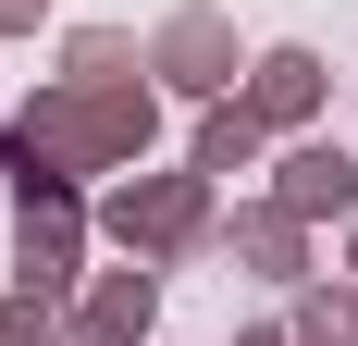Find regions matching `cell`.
Returning <instances> with one entry per match:
<instances>
[{
  "mask_svg": "<svg viewBox=\"0 0 358 346\" xmlns=\"http://www.w3.org/2000/svg\"><path fill=\"white\" fill-rule=\"evenodd\" d=\"M148 137H161V87L148 74H50L25 111H13V198L25 186H74V173H124L148 161Z\"/></svg>",
  "mask_w": 358,
  "mask_h": 346,
  "instance_id": "6da1fadb",
  "label": "cell"
},
{
  "mask_svg": "<svg viewBox=\"0 0 358 346\" xmlns=\"http://www.w3.org/2000/svg\"><path fill=\"white\" fill-rule=\"evenodd\" d=\"M99 235L124 260H210V173H124L99 198Z\"/></svg>",
  "mask_w": 358,
  "mask_h": 346,
  "instance_id": "7a4b0ae2",
  "label": "cell"
},
{
  "mask_svg": "<svg viewBox=\"0 0 358 346\" xmlns=\"http://www.w3.org/2000/svg\"><path fill=\"white\" fill-rule=\"evenodd\" d=\"M74 260H87V210H74V186H25V210H13V284L62 310V297H74Z\"/></svg>",
  "mask_w": 358,
  "mask_h": 346,
  "instance_id": "3957f363",
  "label": "cell"
},
{
  "mask_svg": "<svg viewBox=\"0 0 358 346\" xmlns=\"http://www.w3.org/2000/svg\"><path fill=\"white\" fill-rule=\"evenodd\" d=\"M148 74H161L173 99H198V111H210V99H235V25H222L210 0H185L173 25L148 37Z\"/></svg>",
  "mask_w": 358,
  "mask_h": 346,
  "instance_id": "277c9868",
  "label": "cell"
},
{
  "mask_svg": "<svg viewBox=\"0 0 358 346\" xmlns=\"http://www.w3.org/2000/svg\"><path fill=\"white\" fill-rule=\"evenodd\" d=\"M272 210H296V223H358V148L296 137L285 161H272Z\"/></svg>",
  "mask_w": 358,
  "mask_h": 346,
  "instance_id": "5b68a950",
  "label": "cell"
},
{
  "mask_svg": "<svg viewBox=\"0 0 358 346\" xmlns=\"http://www.w3.org/2000/svg\"><path fill=\"white\" fill-rule=\"evenodd\" d=\"M322 87H334V74H322V50H259L235 99H248L259 124H285V137H309V111H322Z\"/></svg>",
  "mask_w": 358,
  "mask_h": 346,
  "instance_id": "8992f818",
  "label": "cell"
},
{
  "mask_svg": "<svg viewBox=\"0 0 358 346\" xmlns=\"http://www.w3.org/2000/svg\"><path fill=\"white\" fill-rule=\"evenodd\" d=\"M210 247L222 260H248V272H309V223H296V210H235V223H210Z\"/></svg>",
  "mask_w": 358,
  "mask_h": 346,
  "instance_id": "52a82bcc",
  "label": "cell"
},
{
  "mask_svg": "<svg viewBox=\"0 0 358 346\" xmlns=\"http://www.w3.org/2000/svg\"><path fill=\"white\" fill-rule=\"evenodd\" d=\"M259 148H272V124H259L248 99H210V111H198V137H185V173H210V186H222V173H259Z\"/></svg>",
  "mask_w": 358,
  "mask_h": 346,
  "instance_id": "ba28073f",
  "label": "cell"
},
{
  "mask_svg": "<svg viewBox=\"0 0 358 346\" xmlns=\"http://www.w3.org/2000/svg\"><path fill=\"white\" fill-rule=\"evenodd\" d=\"M74 321H87V334H111V346H148V321H161V284H148V260H136V272H99Z\"/></svg>",
  "mask_w": 358,
  "mask_h": 346,
  "instance_id": "9c48e42d",
  "label": "cell"
},
{
  "mask_svg": "<svg viewBox=\"0 0 358 346\" xmlns=\"http://www.w3.org/2000/svg\"><path fill=\"white\" fill-rule=\"evenodd\" d=\"M285 334H296V346H358V297H334V284H309Z\"/></svg>",
  "mask_w": 358,
  "mask_h": 346,
  "instance_id": "30bf717a",
  "label": "cell"
},
{
  "mask_svg": "<svg viewBox=\"0 0 358 346\" xmlns=\"http://www.w3.org/2000/svg\"><path fill=\"white\" fill-rule=\"evenodd\" d=\"M0 346H62V310H50V297H25V284H13V297H0Z\"/></svg>",
  "mask_w": 358,
  "mask_h": 346,
  "instance_id": "8fae6325",
  "label": "cell"
},
{
  "mask_svg": "<svg viewBox=\"0 0 358 346\" xmlns=\"http://www.w3.org/2000/svg\"><path fill=\"white\" fill-rule=\"evenodd\" d=\"M62 74H148V62H136V50H124V37H111V25H87V37H74V50H62Z\"/></svg>",
  "mask_w": 358,
  "mask_h": 346,
  "instance_id": "7c38bea8",
  "label": "cell"
},
{
  "mask_svg": "<svg viewBox=\"0 0 358 346\" xmlns=\"http://www.w3.org/2000/svg\"><path fill=\"white\" fill-rule=\"evenodd\" d=\"M37 13H50V0H0V37H25V25H37Z\"/></svg>",
  "mask_w": 358,
  "mask_h": 346,
  "instance_id": "4fadbf2b",
  "label": "cell"
},
{
  "mask_svg": "<svg viewBox=\"0 0 358 346\" xmlns=\"http://www.w3.org/2000/svg\"><path fill=\"white\" fill-rule=\"evenodd\" d=\"M62 346H111V334H87V321H62Z\"/></svg>",
  "mask_w": 358,
  "mask_h": 346,
  "instance_id": "5bb4252c",
  "label": "cell"
},
{
  "mask_svg": "<svg viewBox=\"0 0 358 346\" xmlns=\"http://www.w3.org/2000/svg\"><path fill=\"white\" fill-rule=\"evenodd\" d=\"M235 346H296V334H272V321H259V334H235Z\"/></svg>",
  "mask_w": 358,
  "mask_h": 346,
  "instance_id": "9a60e30c",
  "label": "cell"
},
{
  "mask_svg": "<svg viewBox=\"0 0 358 346\" xmlns=\"http://www.w3.org/2000/svg\"><path fill=\"white\" fill-rule=\"evenodd\" d=\"M346 272H358V247H346Z\"/></svg>",
  "mask_w": 358,
  "mask_h": 346,
  "instance_id": "2e32d148",
  "label": "cell"
}]
</instances>
